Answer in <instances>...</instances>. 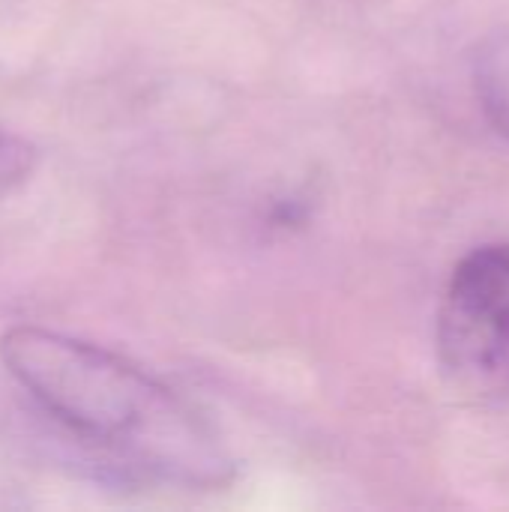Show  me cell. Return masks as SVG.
Segmentation results:
<instances>
[{"mask_svg": "<svg viewBox=\"0 0 509 512\" xmlns=\"http://www.w3.org/2000/svg\"><path fill=\"white\" fill-rule=\"evenodd\" d=\"M0 363L72 441L138 483L219 492L237 459L183 396L126 357L36 324L0 336Z\"/></svg>", "mask_w": 509, "mask_h": 512, "instance_id": "cell-1", "label": "cell"}, {"mask_svg": "<svg viewBox=\"0 0 509 512\" xmlns=\"http://www.w3.org/2000/svg\"><path fill=\"white\" fill-rule=\"evenodd\" d=\"M435 348L462 399L509 405V240L459 258L441 294Z\"/></svg>", "mask_w": 509, "mask_h": 512, "instance_id": "cell-2", "label": "cell"}, {"mask_svg": "<svg viewBox=\"0 0 509 512\" xmlns=\"http://www.w3.org/2000/svg\"><path fill=\"white\" fill-rule=\"evenodd\" d=\"M471 87L486 120L509 141V27H498L477 42Z\"/></svg>", "mask_w": 509, "mask_h": 512, "instance_id": "cell-3", "label": "cell"}, {"mask_svg": "<svg viewBox=\"0 0 509 512\" xmlns=\"http://www.w3.org/2000/svg\"><path fill=\"white\" fill-rule=\"evenodd\" d=\"M36 162L39 150L27 138L0 129V198L27 183L30 174L36 171Z\"/></svg>", "mask_w": 509, "mask_h": 512, "instance_id": "cell-4", "label": "cell"}]
</instances>
